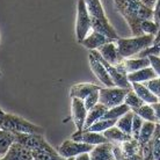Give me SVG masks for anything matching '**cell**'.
Masks as SVG:
<instances>
[{"mask_svg":"<svg viewBox=\"0 0 160 160\" xmlns=\"http://www.w3.org/2000/svg\"><path fill=\"white\" fill-rule=\"evenodd\" d=\"M140 29L143 34H150V35H154L156 36L159 27L153 20H143L140 23Z\"/></svg>","mask_w":160,"mask_h":160,"instance_id":"obj_31","label":"cell"},{"mask_svg":"<svg viewBox=\"0 0 160 160\" xmlns=\"http://www.w3.org/2000/svg\"><path fill=\"white\" fill-rule=\"evenodd\" d=\"M14 142L22 145V146L30 148V150H34V151H44V152H49L52 153V154H58V152L55 151L47 143L43 135L16 132V133H14Z\"/></svg>","mask_w":160,"mask_h":160,"instance_id":"obj_5","label":"cell"},{"mask_svg":"<svg viewBox=\"0 0 160 160\" xmlns=\"http://www.w3.org/2000/svg\"><path fill=\"white\" fill-rule=\"evenodd\" d=\"M92 32V21L88 14L87 7L85 0H78L77 6V23H76V34L78 43H81V41Z\"/></svg>","mask_w":160,"mask_h":160,"instance_id":"obj_7","label":"cell"},{"mask_svg":"<svg viewBox=\"0 0 160 160\" xmlns=\"http://www.w3.org/2000/svg\"><path fill=\"white\" fill-rule=\"evenodd\" d=\"M87 116V109L85 107L84 101L72 98V103H71V118H72L73 123L76 125L78 131L84 130L85 121Z\"/></svg>","mask_w":160,"mask_h":160,"instance_id":"obj_10","label":"cell"},{"mask_svg":"<svg viewBox=\"0 0 160 160\" xmlns=\"http://www.w3.org/2000/svg\"><path fill=\"white\" fill-rule=\"evenodd\" d=\"M91 160H115L112 152V143L107 142L103 144L95 145L89 152Z\"/></svg>","mask_w":160,"mask_h":160,"instance_id":"obj_16","label":"cell"},{"mask_svg":"<svg viewBox=\"0 0 160 160\" xmlns=\"http://www.w3.org/2000/svg\"><path fill=\"white\" fill-rule=\"evenodd\" d=\"M74 160H91L89 152H85V153H81V154H78L77 157H74Z\"/></svg>","mask_w":160,"mask_h":160,"instance_id":"obj_38","label":"cell"},{"mask_svg":"<svg viewBox=\"0 0 160 160\" xmlns=\"http://www.w3.org/2000/svg\"><path fill=\"white\" fill-rule=\"evenodd\" d=\"M71 139L76 140V142L86 143V144H89V145H94V146L108 142L107 138L101 132H94V131H89V130H81V131L77 130L72 136H71Z\"/></svg>","mask_w":160,"mask_h":160,"instance_id":"obj_13","label":"cell"},{"mask_svg":"<svg viewBox=\"0 0 160 160\" xmlns=\"http://www.w3.org/2000/svg\"><path fill=\"white\" fill-rule=\"evenodd\" d=\"M152 145V154L154 160H160V124L157 123L156 130L151 138Z\"/></svg>","mask_w":160,"mask_h":160,"instance_id":"obj_29","label":"cell"},{"mask_svg":"<svg viewBox=\"0 0 160 160\" xmlns=\"http://www.w3.org/2000/svg\"><path fill=\"white\" fill-rule=\"evenodd\" d=\"M133 112L137 114L139 117H142L144 121H148V122H154V123H157L156 114H154L152 104L144 103L142 107H139L138 109H136Z\"/></svg>","mask_w":160,"mask_h":160,"instance_id":"obj_26","label":"cell"},{"mask_svg":"<svg viewBox=\"0 0 160 160\" xmlns=\"http://www.w3.org/2000/svg\"><path fill=\"white\" fill-rule=\"evenodd\" d=\"M157 123L154 122H148V121H144V123L142 125V129H140L139 136H138V144H139V148H142L143 145H145L148 140L152 138L153 133H154V130H156Z\"/></svg>","mask_w":160,"mask_h":160,"instance_id":"obj_22","label":"cell"},{"mask_svg":"<svg viewBox=\"0 0 160 160\" xmlns=\"http://www.w3.org/2000/svg\"><path fill=\"white\" fill-rule=\"evenodd\" d=\"M91 52L103 64V66L106 68L107 72H108V74L110 76V78H112V82H114L115 86L121 87V88H129V89H131L132 88L131 84H130V81L128 80V74H127V73L123 72L122 70H120L117 66H114V65L109 64L108 62H106V60L101 57V55L99 53L98 50H91Z\"/></svg>","mask_w":160,"mask_h":160,"instance_id":"obj_8","label":"cell"},{"mask_svg":"<svg viewBox=\"0 0 160 160\" xmlns=\"http://www.w3.org/2000/svg\"><path fill=\"white\" fill-rule=\"evenodd\" d=\"M112 41L114 40L109 38V37H107L106 35H103V34H101L99 32L92 30L84 40L81 41L80 44H82L85 48H87L88 50H98L101 45L108 43V42H112Z\"/></svg>","mask_w":160,"mask_h":160,"instance_id":"obj_15","label":"cell"},{"mask_svg":"<svg viewBox=\"0 0 160 160\" xmlns=\"http://www.w3.org/2000/svg\"><path fill=\"white\" fill-rule=\"evenodd\" d=\"M159 56H160V53H159Z\"/></svg>","mask_w":160,"mask_h":160,"instance_id":"obj_44","label":"cell"},{"mask_svg":"<svg viewBox=\"0 0 160 160\" xmlns=\"http://www.w3.org/2000/svg\"><path fill=\"white\" fill-rule=\"evenodd\" d=\"M157 73L154 72L151 66H148V68H144L142 70H138V71H135V72L128 73V80L130 81V84L132 82H145V81H148V80L156 78Z\"/></svg>","mask_w":160,"mask_h":160,"instance_id":"obj_18","label":"cell"},{"mask_svg":"<svg viewBox=\"0 0 160 160\" xmlns=\"http://www.w3.org/2000/svg\"><path fill=\"white\" fill-rule=\"evenodd\" d=\"M32 160H38V159H32Z\"/></svg>","mask_w":160,"mask_h":160,"instance_id":"obj_41","label":"cell"},{"mask_svg":"<svg viewBox=\"0 0 160 160\" xmlns=\"http://www.w3.org/2000/svg\"><path fill=\"white\" fill-rule=\"evenodd\" d=\"M85 2H86L88 14H89L91 21H92V30L101 32L114 41L120 38L116 30L109 23L100 0H85Z\"/></svg>","mask_w":160,"mask_h":160,"instance_id":"obj_2","label":"cell"},{"mask_svg":"<svg viewBox=\"0 0 160 160\" xmlns=\"http://www.w3.org/2000/svg\"><path fill=\"white\" fill-rule=\"evenodd\" d=\"M93 148H94V145H89L86 144V143H81V142H76L73 139H68L60 145L57 152L60 157L68 159V158H74V157H77L78 154H81V153L91 152Z\"/></svg>","mask_w":160,"mask_h":160,"instance_id":"obj_9","label":"cell"},{"mask_svg":"<svg viewBox=\"0 0 160 160\" xmlns=\"http://www.w3.org/2000/svg\"><path fill=\"white\" fill-rule=\"evenodd\" d=\"M108 142L112 143V144H121L123 142H127V140H130L132 138V136H129L127 133H124L121 129H118L116 125H114L112 128L107 129L106 131L102 132Z\"/></svg>","mask_w":160,"mask_h":160,"instance_id":"obj_20","label":"cell"},{"mask_svg":"<svg viewBox=\"0 0 160 160\" xmlns=\"http://www.w3.org/2000/svg\"><path fill=\"white\" fill-rule=\"evenodd\" d=\"M116 66L128 74V73L135 72V71L150 66V59L148 57H137V58L130 57V58H124Z\"/></svg>","mask_w":160,"mask_h":160,"instance_id":"obj_14","label":"cell"},{"mask_svg":"<svg viewBox=\"0 0 160 160\" xmlns=\"http://www.w3.org/2000/svg\"><path fill=\"white\" fill-rule=\"evenodd\" d=\"M117 12L127 21L133 36L144 35L140 23L143 20H153V9L148 8L140 0H114Z\"/></svg>","mask_w":160,"mask_h":160,"instance_id":"obj_1","label":"cell"},{"mask_svg":"<svg viewBox=\"0 0 160 160\" xmlns=\"http://www.w3.org/2000/svg\"><path fill=\"white\" fill-rule=\"evenodd\" d=\"M98 51L106 62H108L109 64L114 65V66L118 65L124 59L118 52L116 41H112V42L101 45L100 48L98 49Z\"/></svg>","mask_w":160,"mask_h":160,"instance_id":"obj_12","label":"cell"},{"mask_svg":"<svg viewBox=\"0 0 160 160\" xmlns=\"http://www.w3.org/2000/svg\"><path fill=\"white\" fill-rule=\"evenodd\" d=\"M0 77H1V72H0Z\"/></svg>","mask_w":160,"mask_h":160,"instance_id":"obj_42","label":"cell"},{"mask_svg":"<svg viewBox=\"0 0 160 160\" xmlns=\"http://www.w3.org/2000/svg\"><path fill=\"white\" fill-rule=\"evenodd\" d=\"M144 123V120L139 117L137 114L133 115V120H132V131H131V136L133 139H138V136H139L140 129H142V125Z\"/></svg>","mask_w":160,"mask_h":160,"instance_id":"obj_33","label":"cell"},{"mask_svg":"<svg viewBox=\"0 0 160 160\" xmlns=\"http://www.w3.org/2000/svg\"><path fill=\"white\" fill-rule=\"evenodd\" d=\"M100 86L94 84H89V82H82V84H77L73 85L71 87V91H70V96L71 99L72 98H77V99H80V100H84L87 95H89L92 92L94 91H99L100 89Z\"/></svg>","mask_w":160,"mask_h":160,"instance_id":"obj_17","label":"cell"},{"mask_svg":"<svg viewBox=\"0 0 160 160\" xmlns=\"http://www.w3.org/2000/svg\"><path fill=\"white\" fill-rule=\"evenodd\" d=\"M99 91H100V89H99ZM99 91H94V92H92L89 95H87L84 100H82L84 101L85 107H86V109H87V112L91 108H93L95 104L99 103Z\"/></svg>","mask_w":160,"mask_h":160,"instance_id":"obj_34","label":"cell"},{"mask_svg":"<svg viewBox=\"0 0 160 160\" xmlns=\"http://www.w3.org/2000/svg\"><path fill=\"white\" fill-rule=\"evenodd\" d=\"M129 91V88H121L117 86L106 88L101 87L99 91V103L103 104L108 109L116 107L118 104L124 103L125 95L128 94Z\"/></svg>","mask_w":160,"mask_h":160,"instance_id":"obj_6","label":"cell"},{"mask_svg":"<svg viewBox=\"0 0 160 160\" xmlns=\"http://www.w3.org/2000/svg\"><path fill=\"white\" fill-rule=\"evenodd\" d=\"M117 120H106V118H100L99 121H96L95 123H93L89 128L85 129V130H89V131L94 132H102L106 131L107 129L112 128L116 124Z\"/></svg>","mask_w":160,"mask_h":160,"instance_id":"obj_28","label":"cell"},{"mask_svg":"<svg viewBox=\"0 0 160 160\" xmlns=\"http://www.w3.org/2000/svg\"><path fill=\"white\" fill-rule=\"evenodd\" d=\"M129 110H130V108L125 103L118 104L116 107L107 109V112H104L102 118H106V120H118L121 116H123L124 114L128 112Z\"/></svg>","mask_w":160,"mask_h":160,"instance_id":"obj_25","label":"cell"},{"mask_svg":"<svg viewBox=\"0 0 160 160\" xmlns=\"http://www.w3.org/2000/svg\"><path fill=\"white\" fill-rule=\"evenodd\" d=\"M0 129L11 131L13 133L16 132H22V133H38L43 135L44 129L32 124L28 121L21 118L20 116L12 115V114H6L0 109Z\"/></svg>","mask_w":160,"mask_h":160,"instance_id":"obj_4","label":"cell"},{"mask_svg":"<svg viewBox=\"0 0 160 160\" xmlns=\"http://www.w3.org/2000/svg\"><path fill=\"white\" fill-rule=\"evenodd\" d=\"M142 2L144 5H146L148 8H154V5H156V2H157V0H140Z\"/></svg>","mask_w":160,"mask_h":160,"instance_id":"obj_39","label":"cell"},{"mask_svg":"<svg viewBox=\"0 0 160 160\" xmlns=\"http://www.w3.org/2000/svg\"><path fill=\"white\" fill-rule=\"evenodd\" d=\"M88 62H89V66L92 68L93 73L95 74L96 78L100 80L106 87H114L115 86L110 76L107 72L106 68L103 66V64L93 55L92 52H89V55H88Z\"/></svg>","mask_w":160,"mask_h":160,"instance_id":"obj_11","label":"cell"},{"mask_svg":"<svg viewBox=\"0 0 160 160\" xmlns=\"http://www.w3.org/2000/svg\"><path fill=\"white\" fill-rule=\"evenodd\" d=\"M133 115H135V112H132V110H129L128 112L124 114L123 116H121L120 118L116 121V124H115L117 128L121 129L124 133H127L129 136H131Z\"/></svg>","mask_w":160,"mask_h":160,"instance_id":"obj_23","label":"cell"},{"mask_svg":"<svg viewBox=\"0 0 160 160\" xmlns=\"http://www.w3.org/2000/svg\"><path fill=\"white\" fill-rule=\"evenodd\" d=\"M153 110H154V114H156V118H157V123L160 124V100L156 103H152Z\"/></svg>","mask_w":160,"mask_h":160,"instance_id":"obj_37","label":"cell"},{"mask_svg":"<svg viewBox=\"0 0 160 160\" xmlns=\"http://www.w3.org/2000/svg\"><path fill=\"white\" fill-rule=\"evenodd\" d=\"M0 160H2V158H1V159H0Z\"/></svg>","mask_w":160,"mask_h":160,"instance_id":"obj_43","label":"cell"},{"mask_svg":"<svg viewBox=\"0 0 160 160\" xmlns=\"http://www.w3.org/2000/svg\"><path fill=\"white\" fill-rule=\"evenodd\" d=\"M160 53V28L158 29V32L154 36V41L153 44L150 48L145 49L144 51H142L139 55H137L138 57H148L150 55H159Z\"/></svg>","mask_w":160,"mask_h":160,"instance_id":"obj_30","label":"cell"},{"mask_svg":"<svg viewBox=\"0 0 160 160\" xmlns=\"http://www.w3.org/2000/svg\"><path fill=\"white\" fill-rule=\"evenodd\" d=\"M124 103L128 106L130 110L135 112L136 109H138L139 107H142L143 104L145 103L144 101L140 99L139 96L137 95L136 93L133 92V89H130L128 92V94L125 95V99H124Z\"/></svg>","mask_w":160,"mask_h":160,"instance_id":"obj_27","label":"cell"},{"mask_svg":"<svg viewBox=\"0 0 160 160\" xmlns=\"http://www.w3.org/2000/svg\"><path fill=\"white\" fill-rule=\"evenodd\" d=\"M107 107H104L103 104L98 103L95 104L93 108H91L87 112V116H86V121H85L84 130L85 129L89 128L93 123H95L96 121H99L100 118H102V116L104 115V112H107Z\"/></svg>","mask_w":160,"mask_h":160,"instance_id":"obj_21","label":"cell"},{"mask_svg":"<svg viewBox=\"0 0 160 160\" xmlns=\"http://www.w3.org/2000/svg\"><path fill=\"white\" fill-rule=\"evenodd\" d=\"M65 160H74V158H68V159H65Z\"/></svg>","mask_w":160,"mask_h":160,"instance_id":"obj_40","label":"cell"},{"mask_svg":"<svg viewBox=\"0 0 160 160\" xmlns=\"http://www.w3.org/2000/svg\"><path fill=\"white\" fill-rule=\"evenodd\" d=\"M154 35L144 34L140 36H133L131 38H117L116 44L118 52L122 58H130L139 55L145 49L150 48L153 44Z\"/></svg>","mask_w":160,"mask_h":160,"instance_id":"obj_3","label":"cell"},{"mask_svg":"<svg viewBox=\"0 0 160 160\" xmlns=\"http://www.w3.org/2000/svg\"><path fill=\"white\" fill-rule=\"evenodd\" d=\"M153 21L160 28V0H157L154 8H153Z\"/></svg>","mask_w":160,"mask_h":160,"instance_id":"obj_36","label":"cell"},{"mask_svg":"<svg viewBox=\"0 0 160 160\" xmlns=\"http://www.w3.org/2000/svg\"><path fill=\"white\" fill-rule=\"evenodd\" d=\"M14 143V133L0 129V157H4L7 153L8 148Z\"/></svg>","mask_w":160,"mask_h":160,"instance_id":"obj_24","label":"cell"},{"mask_svg":"<svg viewBox=\"0 0 160 160\" xmlns=\"http://www.w3.org/2000/svg\"><path fill=\"white\" fill-rule=\"evenodd\" d=\"M131 87H132V89H133V92L136 93L137 95L139 96L145 103L152 104L159 101V99H158L144 84H142V82H132Z\"/></svg>","mask_w":160,"mask_h":160,"instance_id":"obj_19","label":"cell"},{"mask_svg":"<svg viewBox=\"0 0 160 160\" xmlns=\"http://www.w3.org/2000/svg\"><path fill=\"white\" fill-rule=\"evenodd\" d=\"M143 84L160 100V77H156L148 81H145Z\"/></svg>","mask_w":160,"mask_h":160,"instance_id":"obj_32","label":"cell"},{"mask_svg":"<svg viewBox=\"0 0 160 160\" xmlns=\"http://www.w3.org/2000/svg\"><path fill=\"white\" fill-rule=\"evenodd\" d=\"M148 59H150V66L154 70L157 76L160 77V56L159 55H150Z\"/></svg>","mask_w":160,"mask_h":160,"instance_id":"obj_35","label":"cell"}]
</instances>
